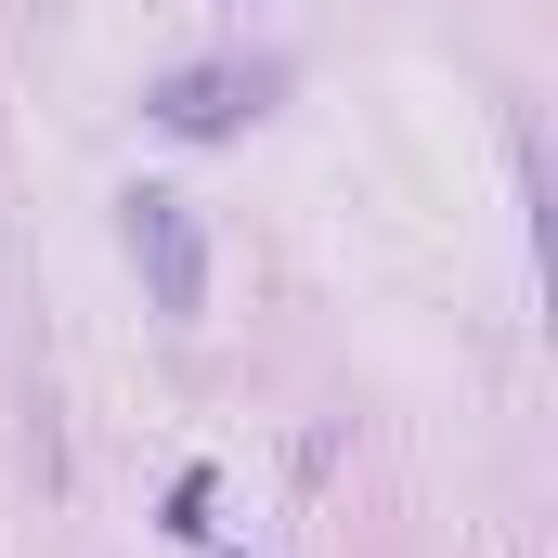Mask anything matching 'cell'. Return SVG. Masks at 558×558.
<instances>
[{
  "instance_id": "7a4b0ae2",
  "label": "cell",
  "mask_w": 558,
  "mask_h": 558,
  "mask_svg": "<svg viewBox=\"0 0 558 558\" xmlns=\"http://www.w3.org/2000/svg\"><path fill=\"white\" fill-rule=\"evenodd\" d=\"M234 92H247V78H221V65L169 78V131H221V118H234Z\"/></svg>"
},
{
  "instance_id": "6da1fadb",
  "label": "cell",
  "mask_w": 558,
  "mask_h": 558,
  "mask_svg": "<svg viewBox=\"0 0 558 558\" xmlns=\"http://www.w3.org/2000/svg\"><path fill=\"white\" fill-rule=\"evenodd\" d=\"M131 260H143V286H156L169 325L208 312V247H195V208L182 195H131Z\"/></svg>"
}]
</instances>
